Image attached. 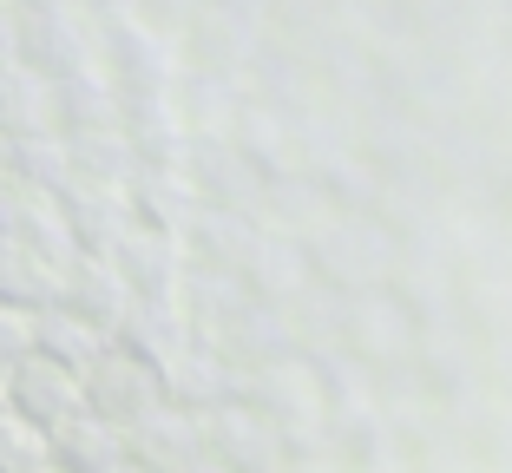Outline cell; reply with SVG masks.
<instances>
[{
    "mask_svg": "<svg viewBox=\"0 0 512 473\" xmlns=\"http://www.w3.org/2000/svg\"><path fill=\"white\" fill-rule=\"evenodd\" d=\"M53 467V434H40L27 414L0 408V473H40Z\"/></svg>",
    "mask_w": 512,
    "mask_h": 473,
    "instance_id": "obj_2",
    "label": "cell"
},
{
    "mask_svg": "<svg viewBox=\"0 0 512 473\" xmlns=\"http://www.w3.org/2000/svg\"><path fill=\"white\" fill-rule=\"evenodd\" d=\"M27 355H33V309L0 303V375H7V368H20Z\"/></svg>",
    "mask_w": 512,
    "mask_h": 473,
    "instance_id": "obj_3",
    "label": "cell"
},
{
    "mask_svg": "<svg viewBox=\"0 0 512 473\" xmlns=\"http://www.w3.org/2000/svg\"><path fill=\"white\" fill-rule=\"evenodd\" d=\"M0 184H7V138H0Z\"/></svg>",
    "mask_w": 512,
    "mask_h": 473,
    "instance_id": "obj_4",
    "label": "cell"
},
{
    "mask_svg": "<svg viewBox=\"0 0 512 473\" xmlns=\"http://www.w3.org/2000/svg\"><path fill=\"white\" fill-rule=\"evenodd\" d=\"M7 408L27 414L40 434H60L73 428V421H86V375H73V368L46 362V355H27L20 368H7ZM99 421V414H92Z\"/></svg>",
    "mask_w": 512,
    "mask_h": 473,
    "instance_id": "obj_1",
    "label": "cell"
},
{
    "mask_svg": "<svg viewBox=\"0 0 512 473\" xmlns=\"http://www.w3.org/2000/svg\"><path fill=\"white\" fill-rule=\"evenodd\" d=\"M0 408H7V375H0Z\"/></svg>",
    "mask_w": 512,
    "mask_h": 473,
    "instance_id": "obj_5",
    "label": "cell"
},
{
    "mask_svg": "<svg viewBox=\"0 0 512 473\" xmlns=\"http://www.w3.org/2000/svg\"><path fill=\"white\" fill-rule=\"evenodd\" d=\"M40 473H66V467H40Z\"/></svg>",
    "mask_w": 512,
    "mask_h": 473,
    "instance_id": "obj_6",
    "label": "cell"
}]
</instances>
